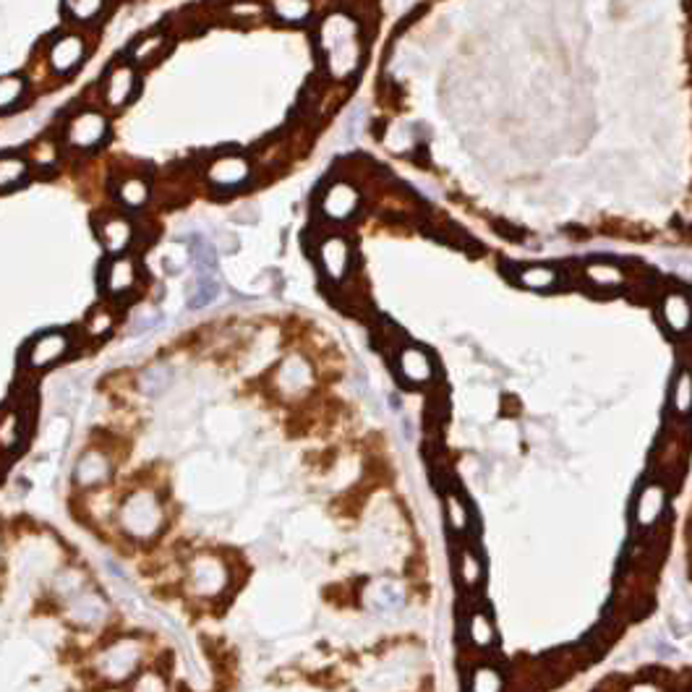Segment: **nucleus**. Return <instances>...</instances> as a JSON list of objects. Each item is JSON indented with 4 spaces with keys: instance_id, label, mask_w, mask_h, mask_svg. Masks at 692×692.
Returning <instances> with one entry per match:
<instances>
[{
    "instance_id": "34",
    "label": "nucleus",
    "mask_w": 692,
    "mask_h": 692,
    "mask_svg": "<svg viewBox=\"0 0 692 692\" xmlns=\"http://www.w3.org/2000/svg\"><path fill=\"white\" fill-rule=\"evenodd\" d=\"M24 92H27V82L24 76H3L0 79V110H11L13 105H19L24 99Z\"/></svg>"
},
{
    "instance_id": "25",
    "label": "nucleus",
    "mask_w": 692,
    "mask_h": 692,
    "mask_svg": "<svg viewBox=\"0 0 692 692\" xmlns=\"http://www.w3.org/2000/svg\"><path fill=\"white\" fill-rule=\"evenodd\" d=\"M217 295H220L217 272H196V282L191 285V293H188V306L201 309V306L212 303Z\"/></svg>"
},
{
    "instance_id": "9",
    "label": "nucleus",
    "mask_w": 692,
    "mask_h": 692,
    "mask_svg": "<svg viewBox=\"0 0 692 692\" xmlns=\"http://www.w3.org/2000/svg\"><path fill=\"white\" fill-rule=\"evenodd\" d=\"M395 366H397L400 379L411 387H426L436 376L434 358L429 356V350H423L418 345H403L395 356Z\"/></svg>"
},
{
    "instance_id": "23",
    "label": "nucleus",
    "mask_w": 692,
    "mask_h": 692,
    "mask_svg": "<svg viewBox=\"0 0 692 692\" xmlns=\"http://www.w3.org/2000/svg\"><path fill=\"white\" fill-rule=\"evenodd\" d=\"M68 611H71L74 622L82 625V627H92V625H99L105 619V603L92 594H79L76 599L71 601Z\"/></svg>"
},
{
    "instance_id": "11",
    "label": "nucleus",
    "mask_w": 692,
    "mask_h": 692,
    "mask_svg": "<svg viewBox=\"0 0 692 692\" xmlns=\"http://www.w3.org/2000/svg\"><path fill=\"white\" fill-rule=\"evenodd\" d=\"M664 509H666V486L661 481H650L638 491V499H635V515H633L635 528L641 533L653 531L658 525Z\"/></svg>"
},
{
    "instance_id": "2",
    "label": "nucleus",
    "mask_w": 692,
    "mask_h": 692,
    "mask_svg": "<svg viewBox=\"0 0 692 692\" xmlns=\"http://www.w3.org/2000/svg\"><path fill=\"white\" fill-rule=\"evenodd\" d=\"M118 523L121 531L134 541H149L165 525V505L154 491L137 489L123 499V505L118 509Z\"/></svg>"
},
{
    "instance_id": "10",
    "label": "nucleus",
    "mask_w": 692,
    "mask_h": 692,
    "mask_svg": "<svg viewBox=\"0 0 692 692\" xmlns=\"http://www.w3.org/2000/svg\"><path fill=\"white\" fill-rule=\"evenodd\" d=\"M248 178H251V162H248V157H243L238 152L217 157L207 168V181L212 188H220V191H235Z\"/></svg>"
},
{
    "instance_id": "1",
    "label": "nucleus",
    "mask_w": 692,
    "mask_h": 692,
    "mask_svg": "<svg viewBox=\"0 0 692 692\" xmlns=\"http://www.w3.org/2000/svg\"><path fill=\"white\" fill-rule=\"evenodd\" d=\"M319 50H322L326 74L334 82L350 79L364 60V43L361 27L348 13H329L319 27Z\"/></svg>"
},
{
    "instance_id": "8",
    "label": "nucleus",
    "mask_w": 692,
    "mask_h": 692,
    "mask_svg": "<svg viewBox=\"0 0 692 692\" xmlns=\"http://www.w3.org/2000/svg\"><path fill=\"white\" fill-rule=\"evenodd\" d=\"M107 137V118L97 110H82L66 126V144L74 149H94Z\"/></svg>"
},
{
    "instance_id": "19",
    "label": "nucleus",
    "mask_w": 692,
    "mask_h": 692,
    "mask_svg": "<svg viewBox=\"0 0 692 692\" xmlns=\"http://www.w3.org/2000/svg\"><path fill=\"white\" fill-rule=\"evenodd\" d=\"M275 384L282 395H301L311 384V369L303 358H287L275 376Z\"/></svg>"
},
{
    "instance_id": "6",
    "label": "nucleus",
    "mask_w": 692,
    "mask_h": 692,
    "mask_svg": "<svg viewBox=\"0 0 692 692\" xmlns=\"http://www.w3.org/2000/svg\"><path fill=\"white\" fill-rule=\"evenodd\" d=\"M317 262L329 282H342L353 267V248L345 235H326L317 246Z\"/></svg>"
},
{
    "instance_id": "33",
    "label": "nucleus",
    "mask_w": 692,
    "mask_h": 692,
    "mask_svg": "<svg viewBox=\"0 0 692 692\" xmlns=\"http://www.w3.org/2000/svg\"><path fill=\"white\" fill-rule=\"evenodd\" d=\"M384 144L392 149V152H400V154H408L411 149L418 146V138H415V129L411 123H395L387 129V137H384Z\"/></svg>"
},
{
    "instance_id": "3",
    "label": "nucleus",
    "mask_w": 692,
    "mask_h": 692,
    "mask_svg": "<svg viewBox=\"0 0 692 692\" xmlns=\"http://www.w3.org/2000/svg\"><path fill=\"white\" fill-rule=\"evenodd\" d=\"M231 583V572L223 556L217 554H196L188 564V588L199 599H217L225 594Z\"/></svg>"
},
{
    "instance_id": "5",
    "label": "nucleus",
    "mask_w": 692,
    "mask_h": 692,
    "mask_svg": "<svg viewBox=\"0 0 692 692\" xmlns=\"http://www.w3.org/2000/svg\"><path fill=\"white\" fill-rule=\"evenodd\" d=\"M71 353V337L68 332L60 329H50L37 334L27 350H24V366L32 371H45L50 366H55L58 361H63Z\"/></svg>"
},
{
    "instance_id": "39",
    "label": "nucleus",
    "mask_w": 692,
    "mask_h": 692,
    "mask_svg": "<svg viewBox=\"0 0 692 692\" xmlns=\"http://www.w3.org/2000/svg\"><path fill=\"white\" fill-rule=\"evenodd\" d=\"M131 692H168V682L157 672H144V674H138Z\"/></svg>"
},
{
    "instance_id": "29",
    "label": "nucleus",
    "mask_w": 692,
    "mask_h": 692,
    "mask_svg": "<svg viewBox=\"0 0 692 692\" xmlns=\"http://www.w3.org/2000/svg\"><path fill=\"white\" fill-rule=\"evenodd\" d=\"M672 411L680 418L692 415V371L682 369L672 384Z\"/></svg>"
},
{
    "instance_id": "31",
    "label": "nucleus",
    "mask_w": 692,
    "mask_h": 692,
    "mask_svg": "<svg viewBox=\"0 0 692 692\" xmlns=\"http://www.w3.org/2000/svg\"><path fill=\"white\" fill-rule=\"evenodd\" d=\"M188 256L196 267V272H217V251L209 240L204 238H191L188 240Z\"/></svg>"
},
{
    "instance_id": "15",
    "label": "nucleus",
    "mask_w": 692,
    "mask_h": 692,
    "mask_svg": "<svg viewBox=\"0 0 692 692\" xmlns=\"http://www.w3.org/2000/svg\"><path fill=\"white\" fill-rule=\"evenodd\" d=\"M113 476V462L105 452L99 450H87L79 462H76V470H74V478L82 489H94V486H102L107 484Z\"/></svg>"
},
{
    "instance_id": "24",
    "label": "nucleus",
    "mask_w": 692,
    "mask_h": 692,
    "mask_svg": "<svg viewBox=\"0 0 692 692\" xmlns=\"http://www.w3.org/2000/svg\"><path fill=\"white\" fill-rule=\"evenodd\" d=\"M458 578L468 591H476L484 583V562L470 547H462L458 552Z\"/></svg>"
},
{
    "instance_id": "27",
    "label": "nucleus",
    "mask_w": 692,
    "mask_h": 692,
    "mask_svg": "<svg viewBox=\"0 0 692 692\" xmlns=\"http://www.w3.org/2000/svg\"><path fill=\"white\" fill-rule=\"evenodd\" d=\"M444 517H447V525L452 533L465 536L470 531V507L455 491H447V497H444Z\"/></svg>"
},
{
    "instance_id": "22",
    "label": "nucleus",
    "mask_w": 692,
    "mask_h": 692,
    "mask_svg": "<svg viewBox=\"0 0 692 692\" xmlns=\"http://www.w3.org/2000/svg\"><path fill=\"white\" fill-rule=\"evenodd\" d=\"M515 282L520 287H528V290H552L559 285V272L549 264H531V267L517 270Z\"/></svg>"
},
{
    "instance_id": "4",
    "label": "nucleus",
    "mask_w": 692,
    "mask_h": 692,
    "mask_svg": "<svg viewBox=\"0 0 692 692\" xmlns=\"http://www.w3.org/2000/svg\"><path fill=\"white\" fill-rule=\"evenodd\" d=\"M138 661H141V643H138L137 638H123V641L113 643L99 656L97 669H99L102 680L123 682V680H129L137 672Z\"/></svg>"
},
{
    "instance_id": "26",
    "label": "nucleus",
    "mask_w": 692,
    "mask_h": 692,
    "mask_svg": "<svg viewBox=\"0 0 692 692\" xmlns=\"http://www.w3.org/2000/svg\"><path fill=\"white\" fill-rule=\"evenodd\" d=\"M468 692H505V674L491 664H481L470 672Z\"/></svg>"
},
{
    "instance_id": "32",
    "label": "nucleus",
    "mask_w": 692,
    "mask_h": 692,
    "mask_svg": "<svg viewBox=\"0 0 692 692\" xmlns=\"http://www.w3.org/2000/svg\"><path fill=\"white\" fill-rule=\"evenodd\" d=\"M118 199H121V204L123 207H129V209H141L146 201H149V184L144 181V178H126L121 188H118Z\"/></svg>"
},
{
    "instance_id": "30",
    "label": "nucleus",
    "mask_w": 692,
    "mask_h": 692,
    "mask_svg": "<svg viewBox=\"0 0 692 692\" xmlns=\"http://www.w3.org/2000/svg\"><path fill=\"white\" fill-rule=\"evenodd\" d=\"M29 176V165L16 157V154H5L0 157V191H11L19 184H24Z\"/></svg>"
},
{
    "instance_id": "21",
    "label": "nucleus",
    "mask_w": 692,
    "mask_h": 692,
    "mask_svg": "<svg viewBox=\"0 0 692 692\" xmlns=\"http://www.w3.org/2000/svg\"><path fill=\"white\" fill-rule=\"evenodd\" d=\"M586 279L594 285V287H601V290H617L625 285V270L614 262H591L586 270H583Z\"/></svg>"
},
{
    "instance_id": "35",
    "label": "nucleus",
    "mask_w": 692,
    "mask_h": 692,
    "mask_svg": "<svg viewBox=\"0 0 692 692\" xmlns=\"http://www.w3.org/2000/svg\"><path fill=\"white\" fill-rule=\"evenodd\" d=\"M165 40H168V37H162V35H154V37L141 40V43H137L134 50H131V58H134L137 63H154V60H160V55L165 52Z\"/></svg>"
},
{
    "instance_id": "28",
    "label": "nucleus",
    "mask_w": 692,
    "mask_h": 692,
    "mask_svg": "<svg viewBox=\"0 0 692 692\" xmlns=\"http://www.w3.org/2000/svg\"><path fill=\"white\" fill-rule=\"evenodd\" d=\"M270 8L282 24H303V21H309L314 3L311 0H272Z\"/></svg>"
},
{
    "instance_id": "41",
    "label": "nucleus",
    "mask_w": 692,
    "mask_h": 692,
    "mask_svg": "<svg viewBox=\"0 0 692 692\" xmlns=\"http://www.w3.org/2000/svg\"><path fill=\"white\" fill-rule=\"evenodd\" d=\"M627 692H664V688L658 685V682H650V680H646V682H635L633 688Z\"/></svg>"
},
{
    "instance_id": "14",
    "label": "nucleus",
    "mask_w": 692,
    "mask_h": 692,
    "mask_svg": "<svg viewBox=\"0 0 692 692\" xmlns=\"http://www.w3.org/2000/svg\"><path fill=\"white\" fill-rule=\"evenodd\" d=\"M138 272L137 264L129 259V256H115L105 264V272H102V290L110 295V298H121V295H129L137 285Z\"/></svg>"
},
{
    "instance_id": "40",
    "label": "nucleus",
    "mask_w": 692,
    "mask_h": 692,
    "mask_svg": "<svg viewBox=\"0 0 692 692\" xmlns=\"http://www.w3.org/2000/svg\"><path fill=\"white\" fill-rule=\"evenodd\" d=\"M364 115H366V113H364V107H353V110L348 113V118H345V129H342V138H345L348 144L361 137Z\"/></svg>"
},
{
    "instance_id": "38",
    "label": "nucleus",
    "mask_w": 692,
    "mask_h": 692,
    "mask_svg": "<svg viewBox=\"0 0 692 692\" xmlns=\"http://www.w3.org/2000/svg\"><path fill=\"white\" fill-rule=\"evenodd\" d=\"M84 329H87L92 337H102V334H107V332L113 329V314H110L107 309H94L92 314L87 317Z\"/></svg>"
},
{
    "instance_id": "20",
    "label": "nucleus",
    "mask_w": 692,
    "mask_h": 692,
    "mask_svg": "<svg viewBox=\"0 0 692 692\" xmlns=\"http://www.w3.org/2000/svg\"><path fill=\"white\" fill-rule=\"evenodd\" d=\"M465 633H468L470 646L478 648V650H489V648L497 646L494 622H491V617H489L484 609H473V611H470L468 625H465Z\"/></svg>"
},
{
    "instance_id": "36",
    "label": "nucleus",
    "mask_w": 692,
    "mask_h": 692,
    "mask_svg": "<svg viewBox=\"0 0 692 692\" xmlns=\"http://www.w3.org/2000/svg\"><path fill=\"white\" fill-rule=\"evenodd\" d=\"M105 0H66L63 8L74 21H92L94 16L102 11Z\"/></svg>"
},
{
    "instance_id": "18",
    "label": "nucleus",
    "mask_w": 692,
    "mask_h": 692,
    "mask_svg": "<svg viewBox=\"0 0 692 692\" xmlns=\"http://www.w3.org/2000/svg\"><path fill=\"white\" fill-rule=\"evenodd\" d=\"M29 429V413L19 403V408H3L0 411V450H16L27 439Z\"/></svg>"
},
{
    "instance_id": "12",
    "label": "nucleus",
    "mask_w": 692,
    "mask_h": 692,
    "mask_svg": "<svg viewBox=\"0 0 692 692\" xmlns=\"http://www.w3.org/2000/svg\"><path fill=\"white\" fill-rule=\"evenodd\" d=\"M658 314L672 334L685 337L692 329V298L682 290H669L658 303Z\"/></svg>"
},
{
    "instance_id": "13",
    "label": "nucleus",
    "mask_w": 692,
    "mask_h": 692,
    "mask_svg": "<svg viewBox=\"0 0 692 692\" xmlns=\"http://www.w3.org/2000/svg\"><path fill=\"white\" fill-rule=\"evenodd\" d=\"M84 55H87L84 40L79 35H66V37H60L50 45L47 60H50V68L55 74L68 76L71 71H76L84 63Z\"/></svg>"
},
{
    "instance_id": "7",
    "label": "nucleus",
    "mask_w": 692,
    "mask_h": 692,
    "mask_svg": "<svg viewBox=\"0 0 692 692\" xmlns=\"http://www.w3.org/2000/svg\"><path fill=\"white\" fill-rule=\"evenodd\" d=\"M361 209V191L348 181H334L324 188L319 212L329 223H345Z\"/></svg>"
},
{
    "instance_id": "16",
    "label": "nucleus",
    "mask_w": 692,
    "mask_h": 692,
    "mask_svg": "<svg viewBox=\"0 0 692 692\" xmlns=\"http://www.w3.org/2000/svg\"><path fill=\"white\" fill-rule=\"evenodd\" d=\"M97 235H99V240H102V246H105L107 254L123 256V251H126V248L131 246V240H134V223H131L129 217H123V215H110V217L102 220Z\"/></svg>"
},
{
    "instance_id": "17",
    "label": "nucleus",
    "mask_w": 692,
    "mask_h": 692,
    "mask_svg": "<svg viewBox=\"0 0 692 692\" xmlns=\"http://www.w3.org/2000/svg\"><path fill=\"white\" fill-rule=\"evenodd\" d=\"M137 84L138 76L137 71H134V66H129V63L115 66V68L110 71L107 82H105V102L113 105V107L126 105V102L134 97V92H137Z\"/></svg>"
},
{
    "instance_id": "37",
    "label": "nucleus",
    "mask_w": 692,
    "mask_h": 692,
    "mask_svg": "<svg viewBox=\"0 0 692 692\" xmlns=\"http://www.w3.org/2000/svg\"><path fill=\"white\" fill-rule=\"evenodd\" d=\"M170 369H165V366H154V369L144 371V376H141V389L146 392V395H160V392H165V387L170 384Z\"/></svg>"
}]
</instances>
